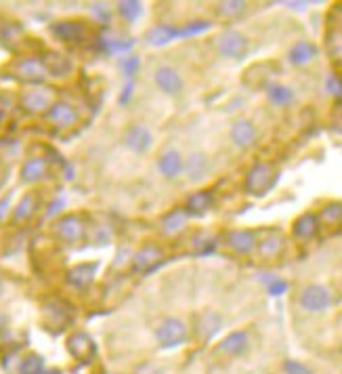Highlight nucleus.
<instances>
[{"label":"nucleus","mask_w":342,"mask_h":374,"mask_svg":"<svg viewBox=\"0 0 342 374\" xmlns=\"http://www.w3.org/2000/svg\"><path fill=\"white\" fill-rule=\"evenodd\" d=\"M57 101V91L46 84H34L21 91L19 95V108L26 114H46L50 110V105Z\"/></svg>","instance_id":"f257e3e1"},{"label":"nucleus","mask_w":342,"mask_h":374,"mask_svg":"<svg viewBox=\"0 0 342 374\" xmlns=\"http://www.w3.org/2000/svg\"><path fill=\"white\" fill-rule=\"evenodd\" d=\"M9 72H11V78L19 80V82H26V84H42L44 78L48 76V70H46V64L42 57H34V55H28V57H17L9 64Z\"/></svg>","instance_id":"f03ea898"},{"label":"nucleus","mask_w":342,"mask_h":374,"mask_svg":"<svg viewBox=\"0 0 342 374\" xmlns=\"http://www.w3.org/2000/svg\"><path fill=\"white\" fill-rule=\"evenodd\" d=\"M187 339H189V326L181 317H175V315L164 317L155 326V341L162 349H173V347L185 345Z\"/></svg>","instance_id":"7ed1b4c3"},{"label":"nucleus","mask_w":342,"mask_h":374,"mask_svg":"<svg viewBox=\"0 0 342 374\" xmlns=\"http://www.w3.org/2000/svg\"><path fill=\"white\" fill-rule=\"evenodd\" d=\"M214 48L222 59H244L250 50V40L240 30H225L214 38Z\"/></svg>","instance_id":"20e7f679"},{"label":"nucleus","mask_w":342,"mask_h":374,"mask_svg":"<svg viewBox=\"0 0 342 374\" xmlns=\"http://www.w3.org/2000/svg\"><path fill=\"white\" fill-rule=\"evenodd\" d=\"M53 236L64 244H78L86 236V221L78 212H68L53 223Z\"/></svg>","instance_id":"39448f33"},{"label":"nucleus","mask_w":342,"mask_h":374,"mask_svg":"<svg viewBox=\"0 0 342 374\" xmlns=\"http://www.w3.org/2000/svg\"><path fill=\"white\" fill-rule=\"evenodd\" d=\"M277 169L271 162H256L244 179V189L250 196H265L277 181Z\"/></svg>","instance_id":"423d86ee"},{"label":"nucleus","mask_w":342,"mask_h":374,"mask_svg":"<svg viewBox=\"0 0 342 374\" xmlns=\"http://www.w3.org/2000/svg\"><path fill=\"white\" fill-rule=\"evenodd\" d=\"M50 34L59 40V42H66V44H82L86 42L93 32H91V26L82 19H61V21H55L50 24Z\"/></svg>","instance_id":"0eeeda50"},{"label":"nucleus","mask_w":342,"mask_h":374,"mask_svg":"<svg viewBox=\"0 0 342 374\" xmlns=\"http://www.w3.org/2000/svg\"><path fill=\"white\" fill-rule=\"evenodd\" d=\"M332 294L321 284H307L298 294V305L309 313H321L330 307Z\"/></svg>","instance_id":"6e6552de"},{"label":"nucleus","mask_w":342,"mask_h":374,"mask_svg":"<svg viewBox=\"0 0 342 374\" xmlns=\"http://www.w3.org/2000/svg\"><path fill=\"white\" fill-rule=\"evenodd\" d=\"M222 328V315L216 309H202L193 315V333L200 341L208 343Z\"/></svg>","instance_id":"1a4fd4ad"},{"label":"nucleus","mask_w":342,"mask_h":374,"mask_svg":"<svg viewBox=\"0 0 342 374\" xmlns=\"http://www.w3.org/2000/svg\"><path fill=\"white\" fill-rule=\"evenodd\" d=\"M162 261H164V250H162V246H158V244H153V242H149V244H145V246H141L135 254H133V272L135 274H151L155 267H160L162 265Z\"/></svg>","instance_id":"9d476101"},{"label":"nucleus","mask_w":342,"mask_h":374,"mask_svg":"<svg viewBox=\"0 0 342 374\" xmlns=\"http://www.w3.org/2000/svg\"><path fill=\"white\" fill-rule=\"evenodd\" d=\"M122 141H124V145H126L133 153L143 156V153H147V151L151 149V145H153V135H151V131H149L145 124H131V127L124 131Z\"/></svg>","instance_id":"9b49d317"},{"label":"nucleus","mask_w":342,"mask_h":374,"mask_svg":"<svg viewBox=\"0 0 342 374\" xmlns=\"http://www.w3.org/2000/svg\"><path fill=\"white\" fill-rule=\"evenodd\" d=\"M44 118L57 129H72L78 122V110L68 101H55Z\"/></svg>","instance_id":"f8f14e48"},{"label":"nucleus","mask_w":342,"mask_h":374,"mask_svg":"<svg viewBox=\"0 0 342 374\" xmlns=\"http://www.w3.org/2000/svg\"><path fill=\"white\" fill-rule=\"evenodd\" d=\"M153 80H155V86L164 95L175 97L183 91V78H181L179 70L173 66H160L153 74Z\"/></svg>","instance_id":"ddd939ff"},{"label":"nucleus","mask_w":342,"mask_h":374,"mask_svg":"<svg viewBox=\"0 0 342 374\" xmlns=\"http://www.w3.org/2000/svg\"><path fill=\"white\" fill-rule=\"evenodd\" d=\"M229 139L236 147L240 149H250L256 145V139H258V131L254 127L252 120L248 118H240L231 124V131H229Z\"/></svg>","instance_id":"4468645a"},{"label":"nucleus","mask_w":342,"mask_h":374,"mask_svg":"<svg viewBox=\"0 0 342 374\" xmlns=\"http://www.w3.org/2000/svg\"><path fill=\"white\" fill-rule=\"evenodd\" d=\"M50 173V165L44 156H30L26 162L21 165V181L28 183V185H34V183H40L48 177Z\"/></svg>","instance_id":"2eb2a0df"},{"label":"nucleus","mask_w":342,"mask_h":374,"mask_svg":"<svg viewBox=\"0 0 342 374\" xmlns=\"http://www.w3.org/2000/svg\"><path fill=\"white\" fill-rule=\"evenodd\" d=\"M97 272H99V263L97 261H93V263H78V265L72 267V270H68L66 282L72 288H76V290H84V288H88L93 284Z\"/></svg>","instance_id":"dca6fc26"},{"label":"nucleus","mask_w":342,"mask_h":374,"mask_svg":"<svg viewBox=\"0 0 342 374\" xmlns=\"http://www.w3.org/2000/svg\"><path fill=\"white\" fill-rule=\"evenodd\" d=\"M158 171L164 179H177L185 173V160L177 149H166L158 158Z\"/></svg>","instance_id":"f3484780"},{"label":"nucleus","mask_w":342,"mask_h":374,"mask_svg":"<svg viewBox=\"0 0 342 374\" xmlns=\"http://www.w3.org/2000/svg\"><path fill=\"white\" fill-rule=\"evenodd\" d=\"M225 244L229 246L236 254H250L256 250V232L252 230H231L225 234Z\"/></svg>","instance_id":"a211bd4d"},{"label":"nucleus","mask_w":342,"mask_h":374,"mask_svg":"<svg viewBox=\"0 0 342 374\" xmlns=\"http://www.w3.org/2000/svg\"><path fill=\"white\" fill-rule=\"evenodd\" d=\"M248 347H250V337H248V333H244V330H234V333H229V335H227V337L218 343L216 351H218L220 355H225V357H240V355H244V353L248 351Z\"/></svg>","instance_id":"6ab92c4d"},{"label":"nucleus","mask_w":342,"mask_h":374,"mask_svg":"<svg viewBox=\"0 0 342 374\" xmlns=\"http://www.w3.org/2000/svg\"><path fill=\"white\" fill-rule=\"evenodd\" d=\"M40 208V196L36 191H28L19 202L17 206L13 208V215H11V221L15 225H21V223H28L34 219V215Z\"/></svg>","instance_id":"aec40b11"},{"label":"nucleus","mask_w":342,"mask_h":374,"mask_svg":"<svg viewBox=\"0 0 342 374\" xmlns=\"http://www.w3.org/2000/svg\"><path fill=\"white\" fill-rule=\"evenodd\" d=\"M42 313H44V319L46 324H53V326H59L66 328V324L72 319V311L70 307L64 303V301H57V299H50L42 305Z\"/></svg>","instance_id":"412c9836"},{"label":"nucleus","mask_w":342,"mask_h":374,"mask_svg":"<svg viewBox=\"0 0 342 374\" xmlns=\"http://www.w3.org/2000/svg\"><path fill=\"white\" fill-rule=\"evenodd\" d=\"M68 351L80 362H91L93 355L97 353V345L86 333H74L68 339Z\"/></svg>","instance_id":"4be33fe9"},{"label":"nucleus","mask_w":342,"mask_h":374,"mask_svg":"<svg viewBox=\"0 0 342 374\" xmlns=\"http://www.w3.org/2000/svg\"><path fill=\"white\" fill-rule=\"evenodd\" d=\"M210 171H212V162H210V158L202 151H196L185 160V175L193 183L206 179L210 175Z\"/></svg>","instance_id":"5701e85b"},{"label":"nucleus","mask_w":342,"mask_h":374,"mask_svg":"<svg viewBox=\"0 0 342 374\" xmlns=\"http://www.w3.org/2000/svg\"><path fill=\"white\" fill-rule=\"evenodd\" d=\"M315 57H317V44L311 42V40H298L288 50V59L296 68H303V66L311 64Z\"/></svg>","instance_id":"b1692460"},{"label":"nucleus","mask_w":342,"mask_h":374,"mask_svg":"<svg viewBox=\"0 0 342 374\" xmlns=\"http://www.w3.org/2000/svg\"><path fill=\"white\" fill-rule=\"evenodd\" d=\"M283 248H286V238L281 236V232H277V230H273V232H269L263 240H258V244H256V250H258V254L263 256V259H275V256H279L281 252H283Z\"/></svg>","instance_id":"393cba45"},{"label":"nucleus","mask_w":342,"mask_h":374,"mask_svg":"<svg viewBox=\"0 0 342 374\" xmlns=\"http://www.w3.org/2000/svg\"><path fill=\"white\" fill-rule=\"evenodd\" d=\"M319 227H321V223L315 212H303V215L292 223V234L298 240H311L317 236Z\"/></svg>","instance_id":"a878e982"},{"label":"nucleus","mask_w":342,"mask_h":374,"mask_svg":"<svg viewBox=\"0 0 342 374\" xmlns=\"http://www.w3.org/2000/svg\"><path fill=\"white\" fill-rule=\"evenodd\" d=\"M214 206V196L210 189H202V191H196L187 198L185 202V212L187 215H196V217H202L206 212Z\"/></svg>","instance_id":"bb28decb"},{"label":"nucleus","mask_w":342,"mask_h":374,"mask_svg":"<svg viewBox=\"0 0 342 374\" xmlns=\"http://www.w3.org/2000/svg\"><path fill=\"white\" fill-rule=\"evenodd\" d=\"M187 212L185 208H173V210H168L166 215L160 219V227H162V234L166 236H175L179 234L185 225H187Z\"/></svg>","instance_id":"cd10ccee"},{"label":"nucleus","mask_w":342,"mask_h":374,"mask_svg":"<svg viewBox=\"0 0 342 374\" xmlns=\"http://www.w3.org/2000/svg\"><path fill=\"white\" fill-rule=\"evenodd\" d=\"M265 93H267V99L273 105H277V108H286V105H292L294 99H296V95H294V91L290 86L279 84V82H269L265 86Z\"/></svg>","instance_id":"c85d7f7f"},{"label":"nucleus","mask_w":342,"mask_h":374,"mask_svg":"<svg viewBox=\"0 0 342 374\" xmlns=\"http://www.w3.org/2000/svg\"><path fill=\"white\" fill-rule=\"evenodd\" d=\"M246 11H248V3H244V0H222V3L214 5V15L225 21L240 19Z\"/></svg>","instance_id":"c756f323"},{"label":"nucleus","mask_w":342,"mask_h":374,"mask_svg":"<svg viewBox=\"0 0 342 374\" xmlns=\"http://www.w3.org/2000/svg\"><path fill=\"white\" fill-rule=\"evenodd\" d=\"M177 36H179V28L166 26V24H158V26H153V28H149L145 32V40L151 46H164L170 40H175Z\"/></svg>","instance_id":"7c9ffc66"},{"label":"nucleus","mask_w":342,"mask_h":374,"mask_svg":"<svg viewBox=\"0 0 342 374\" xmlns=\"http://www.w3.org/2000/svg\"><path fill=\"white\" fill-rule=\"evenodd\" d=\"M44 64H46V70H48V76H68L72 72V62L61 55V53H46V57H42Z\"/></svg>","instance_id":"2f4dec72"},{"label":"nucleus","mask_w":342,"mask_h":374,"mask_svg":"<svg viewBox=\"0 0 342 374\" xmlns=\"http://www.w3.org/2000/svg\"><path fill=\"white\" fill-rule=\"evenodd\" d=\"M317 217L321 225H330V227L342 225V202H327L317 212Z\"/></svg>","instance_id":"473e14b6"},{"label":"nucleus","mask_w":342,"mask_h":374,"mask_svg":"<svg viewBox=\"0 0 342 374\" xmlns=\"http://www.w3.org/2000/svg\"><path fill=\"white\" fill-rule=\"evenodd\" d=\"M116 9L126 24H135L143 15V5L137 3V0H122V3H118Z\"/></svg>","instance_id":"72a5a7b5"},{"label":"nucleus","mask_w":342,"mask_h":374,"mask_svg":"<svg viewBox=\"0 0 342 374\" xmlns=\"http://www.w3.org/2000/svg\"><path fill=\"white\" fill-rule=\"evenodd\" d=\"M325 44H327V53L332 55V59L342 62V28L330 30L325 36Z\"/></svg>","instance_id":"f704fd0d"},{"label":"nucleus","mask_w":342,"mask_h":374,"mask_svg":"<svg viewBox=\"0 0 342 374\" xmlns=\"http://www.w3.org/2000/svg\"><path fill=\"white\" fill-rule=\"evenodd\" d=\"M44 372V359L38 353H30L19 364V374H42Z\"/></svg>","instance_id":"c9c22d12"},{"label":"nucleus","mask_w":342,"mask_h":374,"mask_svg":"<svg viewBox=\"0 0 342 374\" xmlns=\"http://www.w3.org/2000/svg\"><path fill=\"white\" fill-rule=\"evenodd\" d=\"M139 68H141V59H139L137 55H126V57L120 62V70H122V74H124L126 78H135L137 72H139Z\"/></svg>","instance_id":"e433bc0d"},{"label":"nucleus","mask_w":342,"mask_h":374,"mask_svg":"<svg viewBox=\"0 0 342 374\" xmlns=\"http://www.w3.org/2000/svg\"><path fill=\"white\" fill-rule=\"evenodd\" d=\"M281 368H283V374H313V370L298 359H286Z\"/></svg>","instance_id":"4c0bfd02"},{"label":"nucleus","mask_w":342,"mask_h":374,"mask_svg":"<svg viewBox=\"0 0 342 374\" xmlns=\"http://www.w3.org/2000/svg\"><path fill=\"white\" fill-rule=\"evenodd\" d=\"M133 374H166V368L158 362H143L135 368Z\"/></svg>","instance_id":"58836bf2"},{"label":"nucleus","mask_w":342,"mask_h":374,"mask_svg":"<svg viewBox=\"0 0 342 374\" xmlns=\"http://www.w3.org/2000/svg\"><path fill=\"white\" fill-rule=\"evenodd\" d=\"M210 28L208 21H191L183 28H179V36H193V34H200V32H206Z\"/></svg>","instance_id":"ea45409f"},{"label":"nucleus","mask_w":342,"mask_h":374,"mask_svg":"<svg viewBox=\"0 0 342 374\" xmlns=\"http://www.w3.org/2000/svg\"><path fill=\"white\" fill-rule=\"evenodd\" d=\"M325 88L334 95V97H340L342 99V80L338 78V76H327V80H325Z\"/></svg>","instance_id":"a19ab883"},{"label":"nucleus","mask_w":342,"mask_h":374,"mask_svg":"<svg viewBox=\"0 0 342 374\" xmlns=\"http://www.w3.org/2000/svg\"><path fill=\"white\" fill-rule=\"evenodd\" d=\"M267 290H269V294H273V297L283 294V292L288 290V282H286V280H271L269 286H267Z\"/></svg>","instance_id":"79ce46f5"},{"label":"nucleus","mask_w":342,"mask_h":374,"mask_svg":"<svg viewBox=\"0 0 342 374\" xmlns=\"http://www.w3.org/2000/svg\"><path fill=\"white\" fill-rule=\"evenodd\" d=\"M91 11H93V15H95L101 24H107V21H109V9H107V5H101V3L91 5Z\"/></svg>","instance_id":"37998d69"},{"label":"nucleus","mask_w":342,"mask_h":374,"mask_svg":"<svg viewBox=\"0 0 342 374\" xmlns=\"http://www.w3.org/2000/svg\"><path fill=\"white\" fill-rule=\"evenodd\" d=\"M9 208H11V200L9 198H0V223L7 219Z\"/></svg>","instance_id":"c03bdc74"},{"label":"nucleus","mask_w":342,"mask_h":374,"mask_svg":"<svg viewBox=\"0 0 342 374\" xmlns=\"http://www.w3.org/2000/svg\"><path fill=\"white\" fill-rule=\"evenodd\" d=\"M133 97V82H129L124 88H122V95H120V105H126Z\"/></svg>","instance_id":"a18cd8bd"},{"label":"nucleus","mask_w":342,"mask_h":374,"mask_svg":"<svg viewBox=\"0 0 342 374\" xmlns=\"http://www.w3.org/2000/svg\"><path fill=\"white\" fill-rule=\"evenodd\" d=\"M5 328H7V315L0 311V335L5 333Z\"/></svg>","instance_id":"49530a36"},{"label":"nucleus","mask_w":342,"mask_h":374,"mask_svg":"<svg viewBox=\"0 0 342 374\" xmlns=\"http://www.w3.org/2000/svg\"><path fill=\"white\" fill-rule=\"evenodd\" d=\"M290 7H292V9H305L307 5H305V3H290Z\"/></svg>","instance_id":"de8ad7c7"},{"label":"nucleus","mask_w":342,"mask_h":374,"mask_svg":"<svg viewBox=\"0 0 342 374\" xmlns=\"http://www.w3.org/2000/svg\"><path fill=\"white\" fill-rule=\"evenodd\" d=\"M3 181H5V169L0 167V185H3Z\"/></svg>","instance_id":"09e8293b"},{"label":"nucleus","mask_w":342,"mask_h":374,"mask_svg":"<svg viewBox=\"0 0 342 374\" xmlns=\"http://www.w3.org/2000/svg\"><path fill=\"white\" fill-rule=\"evenodd\" d=\"M3 288H5V286H3V278H0V297H3Z\"/></svg>","instance_id":"8fccbe9b"}]
</instances>
